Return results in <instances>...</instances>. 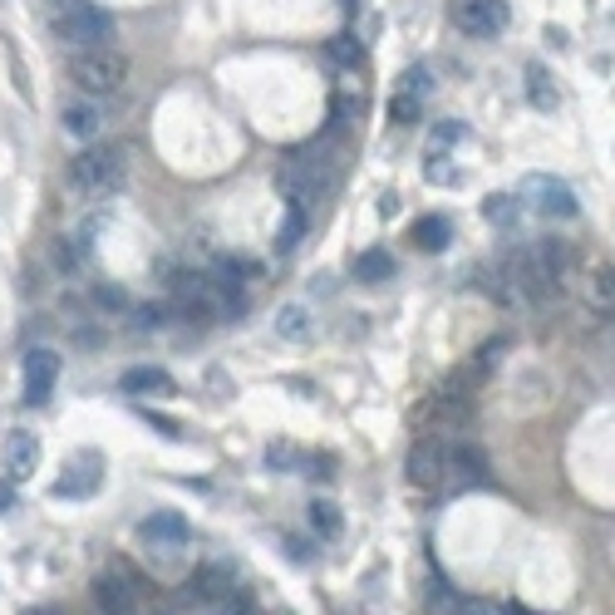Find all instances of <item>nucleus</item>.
I'll use <instances>...</instances> for the list:
<instances>
[{"instance_id": "obj_21", "label": "nucleus", "mask_w": 615, "mask_h": 615, "mask_svg": "<svg viewBox=\"0 0 615 615\" xmlns=\"http://www.w3.org/2000/svg\"><path fill=\"white\" fill-rule=\"evenodd\" d=\"M483 213H488V222H498V227H512L522 217V197H512V192H492L488 197V207H483Z\"/></svg>"}, {"instance_id": "obj_29", "label": "nucleus", "mask_w": 615, "mask_h": 615, "mask_svg": "<svg viewBox=\"0 0 615 615\" xmlns=\"http://www.w3.org/2000/svg\"><path fill=\"white\" fill-rule=\"evenodd\" d=\"M266 463H271V467H281V473H291V467H300V463H306V458H300L291 444H277V448H271V453H266Z\"/></svg>"}, {"instance_id": "obj_26", "label": "nucleus", "mask_w": 615, "mask_h": 615, "mask_svg": "<svg viewBox=\"0 0 615 615\" xmlns=\"http://www.w3.org/2000/svg\"><path fill=\"white\" fill-rule=\"evenodd\" d=\"M213 615H252V595H246L242 586H232V591L213 605Z\"/></svg>"}, {"instance_id": "obj_19", "label": "nucleus", "mask_w": 615, "mask_h": 615, "mask_svg": "<svg viewBox=\"0 0 615 615\" xmlns=\"http://www.w3.org/2000/svg\"><path fill=\"white\" fill-rule=\"evenodd\" d=\"M389 118H394L399 128L419 124V118H424V99L409 94V89H394V99H389Z\"/></svg>"}, {"instance_id": "obj_13", "label": "nucleus", "mask_w": 615, "mask_h": 615, "mask_svg": "<svg viewBox=\"0 0 615 615\" xmlns=\"http://www.w3.org/2000/svg\"><path fill=\"white\" fill-rule=\"evenodd\" d=\"M60 380V355L54 350H30L25 355V403H44Z\"/></svg>"}, {"instance_id": "obj_27", "label": "nucleus", "mask_w": 615, "mask_h": 615, "mask_svg": "<svg viewBox=\"0 0 615 615\" xmlns=\"http://www.w3.org/2000/svg\"><path fill=\"white\" fill-rule=\"evenodd\" d=\"M591 296L601 300V306H615V266H601L591 277Z\"/></svg>"}, {"instance_id": "obj_15", "label": "nucleus", "mask_w": 615, "mask_h": 615, "mask_svg": "<svg viewBox=\"0 0 615 615\" xmlns=\"http://www.w3.org/2000/svg\"><path fill=\"white\" fill-rule=\"evenodd\" d=\"M124 394H143V399H172V394H178V384H172L168 370H153V364H143V370H128L124 374Z\"/></svg>"}, {"instance_id": "obj_3", "label": "nucleus", "mask_w": 615, "mask_h": 615, "mask_svg": "<svg viewBox=\"0 0 615 615\" xmlns=\"http://www.w3.org/2000/svg\"><path fill=\"white\" fill-rule=\"evenodd\" d=\"M54 35L64 44H79V50H99V44L114 40V15L89 5V0H69V11L54 15Z\"/></svg>"}, {"instance_id": "obj_25", "label": "nucleus", "mask_w": 615, "mask_h": 615, "mask_svg": "<svg viewBox=\"0 0 615 615\" xmlns=\"http://www.w3.org/2000/svg\"><path fill=\"white\" fill-rule=\"evenodd\" d=\"M330 54H335V64H345V69H355V64L364 60V50H360L355 35H335V40H330Z\"/></svg>"}, {"instance_id": "obj_4", "label": "nucleus", "mask_w": 615, "mask_h": 615, "mask_svg": "<svg viewBox=\"0 0 615 615\" xmlns=\"http://www.w3.org/2000/svg\"><path fill=\"white\" fill-rule=\"evenodd\" d=\"M467 414H473V394H458V389H448V384H444V389H438L434 399L419 409V424H424L428 438H444V444H448V438L467 424Z\"/></svg>"}, {"instance_id": "obj_20", "label": "nucleus", "mask_w": 615, "mask_h": 615, "mask_svg": "<svg viewBox=\"0 0 615 615\" xmlns=\"http://www.w3.org/2000/svg\"><path fill=\"white\" fill-rule=\"evenodd\" d=\"M64 133H75V139H94V133H99V114L89 104H69V108H64Z\"/></svg>"}, {"instance_id": "obj_5", "label": "nucleus", "mask_w": 615, "mask_h": 615, "mask_svg": "<svg viewBox=\"0 0 615 615\" xmlns=\"http://www.w3.org/2000/svg\"><path fill=\"white\" fill-rule=\"evenodd\" d=\"M143 581L128 566H114L108 576H99L94 581V605L99 615H143Z\"/></svg>"}, {"instance_id": "obj_14", "label": "nucleus", "mask_w": 615, "mask_h": 615, "mask_svg": "<svg viewBox=\"0 0 615 615\" xmlns=\"http://www.w3.org/2000/svg\"><path fill=\"white\" fill-rule=\"evenodd\" d=\"M232 586H236V572L227 562H207V566H197V572L188 576V595L192 601H202V605H217Z\"/></svg>"}, {"instance_id": "obj_17", "label": "nucleus", "mask_w": 615, "mask_h": 615, "mask_svg": "<svg viewBox=\"0 0 615 615\" xmlns=\"http://www.w3.org/2000/svg\"><path fill=\"white\" fill-rule=\"evenodd\" d=\"M310 330H316V316H310L306 306H281L277 310V335L281 339H306Z\"/></svg>"}, {"instance_id": "obj_11", "label": "nucleus", "mask_w": 615, "mask_h": 615, "mask_svg": "<svg viewBox=\"0 0 615 615\" xmlns=\"http://www.w3.org/2000/svg\"><path fill=\"white\" fill-rule=\"evenodd\" d=\"M139 537L149 541V547H158V552L172 556V552H182V547L192 541V527L178 517V512H153V517L139 522Z\"/></svg>"}, {"instance_id": "obj_32", "label": "nucleus", "mask_w": 615, "mask_h": 615, "mask_svg": "<svg viewBox=\"0 0 615 615\" xmlns=\"http://www.w3.org/2000/svg\"><path fill=\"white\" fill-rule=\"evenodd\" d=\"M40 615H50V611H40Z\"/></svg>"}, {"instance_id": "obj_1", "label": "nucleus", "mask_w": 615, "mask_h": 615, "mask_svg": "<svg viewBox=\"0 0 615 615\" xmlns=\"http://www.w3.org/2000/svg\"><path fill=\"white\" fill-rule=\"evenodd\" d=\"M124 178H128V158H124V149H108V143H94V149H85L69 163V182H75L79 192H89V197L118 192Z\"/></svg>"}, {"instance_id": "obj_6", "label": "nucleus", "mask_w": 615, "mask_h": 615, "mask_svg": "<svg viewBox=\"0 0 615 615\" xmlns=\"http://www.w3.org/2000/svg\"><path fill=\"white\" fill-rule=\"evenodd\" d=\"M537 217H576V192L562 178H547V172H531L517 192Z\"/></svg>"}, {"instance_id": "obj_9", "label": "nucleus", "mask_w": 615, "mask_h": 615, "mask_svg": "<svg viewBox=\"0 0 615 615\" xmlns=\"http://www.w3.org/2000/svg\"><path fill=\"white\" fill-rule=\"evenodd\" d=\"M444 467H448V444L444 438H419L414 448H409V483L414 488H444Z\"/></svg>"}, {"instance_id": "obj_28", "label": "nucleus", "mask_w": 615, "mask_h": 615, "mask_svg": "<svg viewBox=\"0 0 615 615\" xmlns=\"http://www.w3.org/2000/svg\"><path fill=\"white\" fill-rule=\"evenodd\" d=\"M428 605H434L438 615H458V611H463V601L448 591V581H434V591H428Z\"/></svg>"}, {"instance_id": "obj_31", "label": "nucleus", "mask_w": 615, "mask_h": 615, "mask_svg": "<svg viewBox=\"0 0 615 615\" xmlns=\"http://www.w3.org/2000/svg\"><path fill=\"white\" fill-rule=\"evenodd\" d=\"M11 502H15V483H0V512L11 508Z\"/></svg>"}, {"instance_id": "obj_23", "label": "nucleus", "mask_w": 615, "mask_h": 615, "mask_svg": "<svg viewBox=\"0 0 615 615\" xmlns=\"http://www.w3.org/2000/svg\"><path fill=\"white\" fill-rule=\"evenodd\" d=\"M300 232H306V213H300V207H286V222H281L277 252H296V246H300Z\"/></svg>"}, {"instance_id": "obj_8", "label": "nucleus", "mask_w": 615, "mask_h": 615, "mask_svg": "<svg viewBox=\"0 0 615 615\" xmlns=\"http://www.w3.org/2000/svg\"><path fill=\"white\" fill-rule=\"evenodd\" d=\"M104 488V458L99 453H75L54 477V498H94Z\"/></svg>"}, {"instance_id": "obj_22", "label": "nucleus", "mask_w": 615, "mask_h": 615, "mask_svg": "<svg viewBox=\"0 0 615 615\" xmlns=\"http://www.w3.org/2000/svg\"><path fill=\"white\" fill-rule=\"evenodd\" d=\"M527 94L537 108H556V89H552V79H547L541 64H527Z\"/></svg>"}, {"instance_id": "obj_7", "label": "nucleus", "mask_w": 615, "mask_h": 615, "mask_svg": "<svg viewBox=\"0 0 615 615\" xmlns=\"http://www.w3.org/2000/svg\"><path fill=\"white\" fill-rule=\"evenodd\" d=\"M453 25L473 40H488V35L508 30V0H453Z\"/></svg>"}, {"instance_id": "obj_18", "label": "nucleus", "mask_w": 615, "mask_h": 615, "mask_svg": "<svg viewBox=\"0 0 615 615\" xmlns=\"http://www.w3.org/2000/svg\"><path fill=\"white\" fill-rule=\"evenodd\" d=\"M355 277L370 281V286H380V281H389V277H394V256L374 246V252H364L360 261H355Z\"/></svg>"}, {"instance_id": "obj_16", "label": "nucleus", "mask_w": 615, "mask_h": 615, "mask_svg": "<svg viewBox=\"0 0 615 615\" xmlns=\"http://www.w3.org/2000/svg\"><path fill=\"white\" fill-rule=\"evenodd\" d=\"M453 242V222L448 217H419L414 222V246L419 252H444Z\"/></svg>"}, {"instance_id": "obj_2", "label": "nucleus", "mask_w": 615, "mask_h": 615, "mask_svg": "<svg viewBox=\"0 0 615 615\" xmlns=\"http://www.w3.org/2000/svg\"><path fill=\"white\" fill-rule=\"evenodd\" d=\"M69 75H75V85L85 89V94H118V85L128 79V60L118 50H108V44H99V50H79L75 64H69Z\"/></svg>"}, {"instance_id": "obj_10", "label": "nucleus", "mask_w": 615, "mask_h": 615, "mask_svg": "<svg viewBox=\"0 0 615 615\" xmlns=\"http://www.w3.org/2000/svg\"><path fill=\"white\" fill-rule=\"evenodd\" d=\"M0 458H5V477H11V483H25V477L40 473V438L15 428V434H5V444H0Z\"/></svg>"}, {"instance_id": "obj_12", "label": "nucleus", "mask_w": 615, "mask_h": 615, "mask_svg": "<svg viewBox=\"0 0 615 615\" xmlns=\"http://www.w3.org/2000/svg\"><path fill=\"white\" fill-rule=\"evenodd\" d=\"M488 458L477 448H448V467H444V488H488Z\"/></svg>"}, {"instance_id": "obj_24", "label": "nucleus", "mask_w": 615, "mask_h": 615, "mask_svg": "<svg viewBox=\"0 0 615 615\" xmlns=\"http://www.w3.org/2000/svg\"><path fill=\"white\" fill-rule=\"evenodd\" d=\"M310 527L320 537H339V508L335 502H310Z\"/></svg>"}, {"instance_id": "obj_30", "label": "nucleus", "mask_w": 615, "mask_h": 615, "mask_svg": "<svg viewBox=\"0 0 615 615\" xmlns=\"http://www.w3.org/2000/svg\"><path fill=\"white\" fill-rule=\"evenodd\" d=\"M399 89H409V94L424 99V89H428V69H419V64H414V69L403 75V85H399Z\"/></svg>"}]
</instances>
